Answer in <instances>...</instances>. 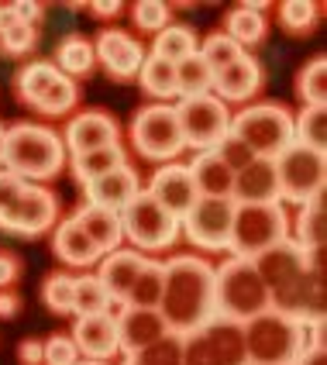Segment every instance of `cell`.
I'll return each instance as SVG.
<instances>
[{"instance_id": "1", "label": "cell", "mask_w": 327, "mask_h": 365, "mask_svg": "<svg viewBox=\"0 0 327 365\" xmlns=\"http://www.w3.org/2000/svg\"><path fill=\"white\" fill-rule=\"evenodd\" d=\"M165 265L162 279V314L169 334L186 338L214 321V265L200 255H176Z\"/></svg>"}, {"instance_id": "2", "label": "cell", "mask_w": 327, "mask_h": 365, "mask_svg": "<svg viewBox=\"0 0 327 365\" xmlns=\"http://www.w3.org/2000/svg\"><path fill=\"white\" fill-rule=\"evenodd\" d=\"M69 163L62 135L48 124L18 121L4 135V169L21 176L24 182L56 180Z\"/></svg>"}, {"instance_id": "3", "label": "cell", "mask_w": 327, "mask_h": 365, "mask_svg": "<svg viewBox=\"0 0 327 365\" xmlns=\"http://www.w3.org/2000/svg\"><path fill=\"white\" fill-rule=\"evenodd\" d=\"M310 324L313 321H296L279 310L251 317L248 324H242L248 365H293L303 348L321 345L317 338H310Z\"/></svg>"}, {"instance_id": "4", "label": "cell", "mask_w": 327, "mask_h": 365, "mask_svg": "<svg viewBox=\"0 0 327 365\" xmlns=\"http://www.w3.org/2000/svg\"><path fill=\"white\" fill-rule=\"evenodd\" d=\"M272 310L269 289L251 259H224L214 269V317L248 324L251 317Z\"/></svg>"}, {"instance_id": "5", "label": "cell", "mask_w": 327, "mask_h": 365, "mask_svg": "<svg viewBox=\"0 0 327 365\" xmlns=\"http://www.w3.org/2000/svg\"><path fill=\"white\" fill-rule=\"evenodd\" d=\"M289 238V214L283 203H234L227 255L234 259H259Z\"/></svg>"}, {"instance_id": "6", "label": "cell", "mask_w": 327, "mask_h": 365, "mask_svg": "<svg viewBox=\"0 0 327 365\" xmlns=\"http://www.w3.org/2000/svg\"><path fill=\"white\" fill-rule=\"evenodd\" d=\"M231 135L248 145L251 155L276 159L283 148L293 145V110L286 103H248L238 114H231Z\"/></svg>"}, {"instance_id": "7", "label": "cell", "mask_w": 327, "mask_h": 365, "mask_svg": "<svg viewBox=\"0 0 327 365\" xmlns=\"http://www.w3.org/2000/svg\"><path fill=\"white\" fill-rule=\"evenodd\" d=\"M128 135H131V145L142 159L159 165L176 163V155L186 148L172 103H145V107H138Z\"/></svg>"}, {"instance_id": "8", "label": "cell", "mask_w": 327, "mask_h": 365, "mask_svg": "<svg viewBox=\"0 0 327 365\" xmlns=\"http://www.w3.org/2000/svg\"><path fill=\"white\" fill-rule=\"evenodd\" d=\"M276 176H279V200L296 203V207L321 200L324 197L327 155L293 142L276 155Z\"/></svg>"}, {"instance_id": "9", "label": "cell", "mask_w": 327, "mask_h": 365, "mask_svg": "<svg viewBox=\"0 0 327 365\" xmlns=\"http://www.w3.org/2000/svg\"><path fill=\"white\" fill-rule=\"evenodd\" d=\"M251 262H255V269H259V276H262V283H266V289H269L272 310L293 317L296 289H300V279H303V272H307V252L286 238V242H279L276 248L262 252V255L251 259Z\"/></svg>"}, {"instance_id": "10", "label": "cell", "mask_w": 327, "mask_h": 365, "mask_svg": "<svg viewBox=\"0 0 327 365\" xmlns=\"http://www.w3.org/2000/svg\"><path fill=\"white\" fill-rule=\"evenodd\" d=\"M176 107V121H180V135L183 145L193 152H214L224 142L231 131V107L221 103L214 93L204 97H186V101L172 103Z\"/></svg>"}, {"instance_id": "11", "label": "cell", "mask_w": 327, "mask_h": 365, "mask_svg": "<svg viewBox=\"0 0 327 365\" xmlns=\"http://www.w3.org/2000/svg\"><path fill=\"white\" fill-rule=\"evenodd\" d=\"M121 224L124 242L135 245V252H165L180 238V217L159 207L145 190L121 210Z\"/></svg>"}, {"instance_id": "12", "label": "cell", "mask_w": 327, "mask_h": 365, "mask_svg": "<svg viewBox=\"0 0 327 365\" xmlns=\"http://www.w3.org/2000/svg\"><path fill=\"white\" fill-rule=\"evenodd\" d=\"M180 365H248L242 324L224 321V317H214L200 331L186 334Z\"/></svg>"}, {"instance_id": "13", "label": "cell", "mask_w": 327, "mask_h": 365, "mask_svg": "<svg viewBox=\"0 0 327 365\" xmlns=\"http://www.w3.org/2000/svg\"><path fill=\"white\" fill-rule=\"evenodd\" d=\"M231 217H234V200L200 197L180 217V231L186 235V242L193 248H200V252H227Z\"/></svg>"}, {"instance_id": "14", "label": "cell", "mask_w": 327, "mask_h": 365, "mask_svg": "<svg viewBox=\"0 0 327 365\" xmlns=\"http://www.w3.org/2000/svg\"><path fill=\"white\" fill-rule=\"evenodd\" d=\"M59 224V197L41 186V182H24L21 200L14 207V217L7 224V235L18 238H41L45 231H52Z\"/></svg>"}, {"instance_id": "15", "label": "cell", "mask_w": 327, "mask_h": 365, "mask_svg": "<svg viewBox=\"0 0 327 365\" xmlns=\"http://www.w3.org/2000/svg\"><path fill=\"white\" fill-rule=\"evenodd\" d=\"M93 56H97V62L103 66V73L110 80L131 83L138 80V69H142L148 48L135 35L121 31V28H103L97 41H93Z\"/></svg>"}, {"instance_id": "16", "label": "cell", "mask_w": 327, "mask_h": 365, "mask_svg": "<svg viewBox=\"0 0 327 365\" xmlns=\"http://www.w3.org/2000/svg\"><path fill=\"white\" fill-rule=\"evenodd\" d=\"M62 145H66V155L121 145V128L107 110H76L62 128Z\"/></svg>"}, {"instance_id": "17", "label": "cell", "mask_w": 327, "mask_h": 365, "mask_svg": "<svg viewBox=\"0 0 327 365\" xmlns=\"http://www.w3.org/2000/svg\"><path fill=\"white\" fill-rule=\"evenodd\" d=\"M145 193L159 207H165L172 217H183L186 210L200 200V193L193 186V176H190V169L183 163H162L152 173V182L145 186Z\"/></svg>"}, {"instance_id": "18", "label": "cell", "mask_w": 327, "mask_h": 365, "mask_svg": "<svg viewBox=\"0 0 327 365\" xmlns=\"http://www.w3.org/2000/svg\"><path fill=\"white\" fill-rule=\"evenodd\" d=\"M110 317H114V324H118V348H121L124 355H135V351L155 345L159 338L169 334V327H165L159 310L121 304L118 310H110Z\"/></svg>"}, {"instance_id": "19", "label": "cell", "mask_w": 327, "mask_h": 365, "mask_svg": "<svg viewBox=\"0 0 327 365\" xmlns=\"http://www.w3.org/2000/svg\"><path fill=\"white\" fill-rule=\"evenodd\" d=\"M262 83H266V69H262V62L255 59L251 52H245L242 59H234L231 66H224L221 73H214V86H210V93L217 97L221 103H248L259 97V90H262Z\"/></svg>"}, {"instance_id": "20", "label": "cell", "mask_w": 327, "mask_h": 365, "mask_svg": "<svg viewBox=\"0 0 327 365\" xmlns=\"http://www.w3.org/2000/svg\"><path fill=\"white\" fill-rule=\"evenodd\" d=\"M83 193H86V203L107 207V210H118L121 214L124 207L142 193V176H138V169L131 163H124L118 169L97 176V180H90L83 186Z\"/></svg>"}, {"instance_id": "21", "label": "cell", "mask_w": 327, "mask_h": 365, "mask_svg": "<svg viewBox=\"0 0 327 365\" xmlns=\"http://www.w3.org/2000/svg\"><path fill=\"white\" fill-rule=\"evenodd\" d=\"M142 265H145V255L135 252V248H114V252L100 255V262H97V279L103 283L107 297H110V310H118V307L128 300V289H131V283L138 279ZM110 310H107V314H110Z\"/></svg>"}, {"instance_id": "22", "label": "cell", "mask_w": 327, "mask_h": 365, "mask_svg": "<svg viewBox=\"0 0 327 365\" xmlns=\"http://www.w3.org/2000/svg\"><path fill=\"white\" fill-rule=\"evenodd\" d=\"M234 203H283L279 200V176H276V159L255 155L245 169L234 173L231 186Z\"/></svg>"}, {"instance_id": "23", "label": "cell", "mask_w": 327, "mask_h": 365, "mask_svg": "<svg viewBox=\"0 0 327 365\" xmlns=\"http://www.w3.org/2000/svg\"><path fill=\"white\" fill-rule=\"evenodd\" d=\"M69 338L80 348V359L110 362V359L121 351V348H118V324H114L110 314H86V317H76Z\"/></svg>"}, {"instance_id": "24", "label": "cell", "mask_w": 327, "mask_h": 365, "mask_svg": "<svg viewBox=\"0 0 327 365\" xmlns=\"http://www.w3.org/2000/svg\"><path fill=\"white\" fill-rule=\"evenodd\" d=\"M52 252H56L66 265L83 269V272H90L93 265L100 262L97 245L86 238V231H83L80 224L73 221V214H69V217H59V224L52 227Z\"/></svg>"}, {"instance_id": "25", "label": "cell", "mask_w": 327, "mask_h": 365, "mask_svg": "<svg viewBox=\"0 0 327 365\" xmlns=\"http://www.w3.org/2000/svg\"><path fill=\"white\" fill-rule=\"evenodd\" d=\"M73 221L86 231V238L97 245V252L107 255L114 248L124 245V224L118 210H107V207H93V203H83L80 210L73 214Z\"/></svg>"}, {"instance_id": "26", "label": "cell", "mask_w": 327, "mask_h": 365, "mask_svg": "<svg viewBox=\"0 0 327 365\" xmlns=\"http://www.w3.org/2000/svg\"><path fill=\"white\" fill-rule=\"evenodd\" d=\"M193 186L200 197H217V200H231V186H234V173L217 152H197L193 163L186 165Z\"/></svg>"}, {"instance_id": "27", "label": "cell", "mask_w": 327, "mask_h": 365, "mask_svg": "<svg viewBox=\"0 0 327 365\" xmlns=\"http://www.w3.org/2000/svg\"><path fill=\"white\" fill-rule=\"evenodd\" d=\"M266 4H238V7H231L224 14V31L227 38L234 41L242 52H248V48H255V45H262L266 41Z\"/></svg>"}, {"instance_id": "28", "label": "cell", "mask_w": 327, "mask_h": 365, "mask_svg": "<svg viewBox=\"0 0 327 365\" xmlns=\"http://www.w3.org/2000/svg\"><path fill=\"white\" fill-rule=\"evenodd\" d=\"M289 242L300 245L303 252H317L327 242V214H324V197L313 203H303L296 210V221H289Z\"/></svg>"}, {"instance_id": "29", "label": "cell", "mask_w": 327, "mask_h": 365, "mask_svg": "<svg viewBox=\"0 0 327 365\" xmlns=\"http://www.w3.org/2000/svg\"><path fill=\"white\" fill-rule=\"evenodd\" d=\"M62 76L76 80V76H90L97 69V56H93V41L83 38V35H66V38L56 45V62Z\"/></svg>"}, {"instance_id": "30", "label": "cell", "mask_w": 327, "mask_h": 365, "mask_svg": "<svg viewBox=\"0 0 327 365\" xmlns=\"http://www.w3.org/2000/svg\"><path fill=\"white\" fill-rule=\"evenodd\" d=\"M138 83H142V90L155 103L180 101V93H176V66L159 59V56H152V52L145 56L142 69H138Z\"/></svg>"}, {"instance_id": "31", "label": "cell", "mask_w": 327, "mask_h": 365, "mask_svg": "<svg viewBox=\"0 0 327 365\" xmlns=\"http://www.w3.org/2000/svg\"><path fill=\"white\" fill-rule=\"evenodd\" d=\"M128 163V155H124L121 145H107V148H93V152H83V155H69V169H73V176L80 186H86L90 180H97L103 173H110V169H118V165Z\"/></svg>"}, {"instance_id": "32", "label": "cell", "mask_w": 327, "mask_h": 365, "mask_svg": "<svg viewBox=\"0 0 327 365\" xmlns=\"http://www.w3.org/2000/svg\"><path fill=\"white\" fill-rule=\"evenodd\" d=\"M76 103H80L76 80H69V76H62L59 73L56 80L48 83V90L31 103V110L41 114V118H66V114H73V110H76Z\"/></svg>"}, {"instance_id": "33", "label": "cell", "mask_w": 327, "mask_h": 365, "mask_svg": "<svg viewBox=\"0 0 327 365\" xmlns=\"http://www.w3.org/2000/svg\"><path fill=\"white\" fill-rule=\"evenodd\" d=\"M197 31L190 28V24H169V28H162L159 35H155V41H152V56H159V59L165 62H183L190 59L193 52H197Z\"/></svg>"}, {"instance_id": "34", "label": "cell", "mask_w": 327, "mask_h": 365, "mask_svg": "<svg viewBox=\"0 0 327 365\" xmlns=\"http://www.w3.org/2000/svg\"><path fill=\"white\" fill-rule=\"evenodd\" d=\"M321 18H324V4H317V0H283L279 4V28L293 38L310 35Z\"/></svg>"}, {"instance_id": "35", "label": "cell", "mask_w": 327, "mask_h": 365, "mask_svg": "<svg viewBox=\"0 0 327 365\" xmlns=\"http://www.w3.org/2000/svg\"><path fill=\"white\" fill-rule=\"evenodd\" d=\"M162 279H165V265L145 259L138 279L128 289V307H145V310H159V300H162Z\"/></svg>"}, {"instance_id": "36", "label": "cell", "mask_w": 327, "mask_h": 365, "mask_svg": "<svg viewBox=\"0 0 327 365\" xmlns=\"http://www.w3.org/2000/svg\"><path fill=\"white\" fill-rule=\"evenodd\" d=\"M296 97L303 107H324L327 103V59L317 52L296 73Z\"/></svg>"}, {"instance_id": "37", "label": "cell", "mask_w": 327, "mask_h": 365, "mask_svg": "<svg viewBox=\"0 0 327 365\" xmlns=\"http://www.w3.org/2000/svg\"><path fill=\"white\" fill-rule=\"evenodd\" d=\"M56 76H59V69H56L52 62H41V59L24 62L18 69V76H14V93H18V101L31 107V103L48 90V83L56 80Z\"/></svg>"}, {"instance_id": "38", "label": "cell", "mask_w": 327, "mask_h": 365, "mask_svg": "<svg viewBox=\"0 0 327 365\" xmlns=\"http://www.w3.org/2000/svg\"><path fill=\"white\" fill-rule=\"evenodd\" d=\"M293 142L324 152L327 148V107H300V114H293Z\"/></svg>"}, {"instance_id": "39", "label": "cell", "mask_w": 327, "mask_h": 365, "mask_svg": "<svg viewBox=\"0 0 327 365\" xmlns=\"http://www.w3.org/2000/svg\"><path fill=\"white\" fill-rule=\"evenodd\" d=\"M107 310H110V297L97 279V272H80L73 283V314L86 317V314H107Z\"/></svg>"}, {"instance_id": "40", "label": "cell", "mask_w": 327, "mask_h": 365, "mask_svg": "<svg viewBox=\"0 0 327 365\" xmlns=\"http://www.w3.org/2000/svg\"><path fill=\"white\" fill-rule=\"evenodd\" d=\"M210 86H214V73L207 69V62L197 52L190 59L176 62V93H180V101L204 97V93H210Z\"/></svg>"}, {"instance_id": "41", "label": "cell", "mask_w": 327, "mask_h": 365, "mask_svg": "<svg viewBox=\"0 0 327 365\" xmlns=\"http://www.w3.org/2000/svg\"><path fill=\"white\" fill-rule=\"evenodd\" d=\"M73 283H76V276L66 272V269L48 272L45 283H41V304L48 307L52 314H59V317L73 314Z\"/></svg>"}, {"instance_id": "42", "label": "cell", "mask_w": 327, "mask_h": 365, "mask_svg": "<svg viewBox=\"0 0 327 365\" xmlns=\"http://www.w3.org/2000/svg\"><path fill=\"white\" fill-rule=\"evenodd\" d=\"M197 56L207 62V69H210V73H221L224 66H231L234 59H242L245 52L227 38L224 31H210V35L197 45Z\"/></svg>"}, {"instance_id": "43", "label": "cell", "mask_w": 327, "mask_h": 365, "mask_svg": "<svg viewBox=\"0 0 327 365\" xmlns=\"http://www.w3.org/2000/svg\"><path fill=\"white\" fill-rule=\"evenodd\" d=\"M180 359H183V338L165 334L155 345L142 348V351H135V355H124L121 365H180Z\"/></svg>"}, {"instance_id": "44", "label": "cell", "mask_w": 327, "mask_h": 365, "mask_svg": "<svg viewBox=\"0 0 327 365\" xmlns=\"http://www.w3.org/2000/svg\"><path fill=\"white\" fill-rule=\"evenodd\" d=\"M35 48H38V28H35V24L18 21L11 31L0 35V56H7V59H24V56H31Z\"/></svg>"}, {"instance_id": "45", "label": "cell", "mask_w": 327, "mask_h": 365, "mask_svg": "<svg viewBox=\"0 0 327 365\" xmlns=\"http://www.w3.org/2000/svg\"><path fill=\"white\" fill-rule=\"evenodd\" d=\"M131 18L138 24V31H148V35H159L162 28L172 24V7L165 0H138L131 7Z\"/></svg>"}, {"instance_id": "46", "label": "cell", "mask_w": 327, "mask_h": 365, "mask_svg": "<svg viewBox=\"0 0 327 365\" xmlns=\"http://www.w3.org/2000/svg\"><path fill=\"white\" fill-rule=\"evenodd\" d=\"M41 348H45L41 365H76L80 362V348H76V341H73L66 331H56V334L41 338Z\"/></svg>"}, {"instance_id": "47", "label": "cell", "mask_w": 327, "mask_h": 365, "mask_svg": "<svg viewBox=\"0 0 327 365\" xmlns=\"http://www.w3.org/2000/svg\"><path fill=\"white\" fill-rule=\"evenodd\" d=\"M214 152H217V155L224 159V163H227V169H231V173H238V169H245V165L251 163V159H255V155L248 152V145L242 142V138H234L231 131H227V135H224V142L217 145Z\"/></svg>"}, {"instance_id": "48", "label": "cell", "mask_w": 327, "mask_h": 365, "mask_svg": "<svg viewBox=\"0 0 327 365\" xmlns=\"http://www.w3.org/2000/svg\"><path fill=\"white\" fill-rule=\"evenodd\" d=\"M24 265H21V255L11 252V248H0V289H11V286L21 279Z\"/></svg>"}, {"instance_id": "49", "label": "cell", "mask_w": 327, "mask_h": 365, "mask_svg": "<svg viewBox=\"0 0 327 365\" xmlns=\"http://www.w3.org/2000/svg\"><path fill=\"white\" fill-rule=\"evenodd\" d=\"M41 359H45L41 338H24L18 345V365H41Z\"/></svg>"}, {"instance_id": "50", "label": "cell", "mask_w": 327, "mask_h": 365, "mask_svg": "<svg viewBox=\"0 0 327 365\" xmlns=\"http://www.w3.org/2000/svg\"><path fill=\"white\" fill-rule=\"evenodd\" d=\"M11 7H14L18 21H24V24H35V28H38L41 18H45V7H41V4H35V0H14Z\"/></svg>"}, {"instance_id": "51", "label": "cell", "mask_w": 327, "mask_h": 365, "mask_svg": "<svg viewBox=\"0 0 327 365\" xmlns=\"http://www.w3.org/2000/svg\"><path fill=\"white\" fill-rule=\"evenodd\" d=\"M86 11H90L93 18L110 21V18H121L124 4H121V0H93V4H86Z\"/></svg>"}, {"instance_id": "52", "label": "cell", "mask_w": 327, "mask_h": 365, "mask_svg": "<svg viewBox=\"0 0 327 365\" xmlns=\"http://www.w3.org/2000/svg\"><path fill=\"white\" fill-rule=\"evenodd\" d=\"M21 314V297L14 289H0V321H14Z\"/></svg>"}, {"instance_id": "53", "label": "cell", "mask_w": 327, "mask_h": 365, "mask_svg": "<svg viewBox=\"0 0 327 365\" xmlns=\"http://www.w3.org/2000/svg\"><path fill=\"white\" fill-rule=\"evenodd\" d=\"M293 365H327V355H324V341L321 345H310V348H303L300 351V359Z\"/></svg>"}, {"instance_id": "54", "label": "cell", "mask_w": 327, "mask_h": 365, "mask_svg": "<svg viewBox=\"0 0 327 365\" xmlns=\"http://www.w3.org/2000/svg\"><path fill=\"white\" fill-rule=\"evenodd\" d=\"M14 24H18V14H14V7H11V4H0V35H4V31H11Z\"/></svg>"}, {"instance_id": "55", "label": "cell", "mask_w": 327, "mask_h": 365, "mask_svg": "<svg viewBox=\"0 0 327 365\" xmlns=\"http://www.w3.org/2000/svg\"><path fill=\"white\" fill-rule=\"evenodd\" d=\"M4 135H7V128L0 124V169H4Z\"/></svg>"}, {"instance_id": "56", "label": "cell", "mask_w": 327, "mask_h": 365, "mask_svg": "<svg viewBox=\"0 0 327 365\" xmlns=\"http://www.w3.org/2000/svg\"><path fill=\"white\" fill-rule=\"evenodd\" d=\"M76 365H107V362H97V359H80Z\"/></svg>"}]
</instances>
